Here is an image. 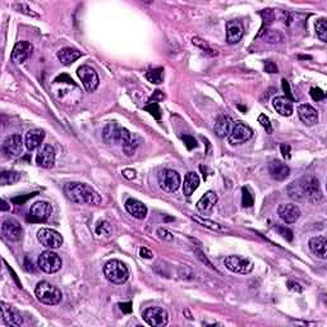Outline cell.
Returning a JSON list of instances; mask_svg holds the SVG:
<instances>
[{"mask_svg": "<svg viewBox=\"0 0 327 327\" xmlns=\"http://www.w3.org/2000/svg\"><path fill=\"white\" fill-rule=\"evenodd\" d=\"M1 233L4 238L10 242H18L23 237V228L16 219L8 217L1 224Z\"/></svg>", "mask_w": 327, "mask_h": 327, "instance_id": "12", "label": "cell"}, {"mask_svg": "<svg viewBox=\"0 0 327 327\" xmlns=\"http://www.w3.org/2000/svg\"><path fill=\"white\" fill-rule=\"evenodd\" d=\"M276 230H278V232L280 233L281 237L284 238V239H286V241L290 242L291 239H293V233H291L289 229L283 228V226H278V228H276Z\"/></svg>", "mask_w": 327, "mask_h": 327, "instance_id": "47", "label": "cell"}, {"mask_svg": "<svg viewBox=\"0 0 327 327\" xmlns=\"http://www.w3.org/2000/svg\"><path fill=\"white\" fill-rule=\"evenodd\" d=\"M191 217H192V220H195L197 224H200V225L204 226V228H207V229H210V230H213V232H217V233L229 232L228 228H225V226L221 225V224H219V222L212 221V220L204 219V217H201V216H198V215H191Z\"/></svg>", "mask_w": 327, "mask_h": 327, "instance_id": "31", "label": "cell"}, {"mask_svg": "<svg viewBox=\"0 0 327 327\" xmlns=\"http://www.w3.org/2000/svg\"><path fill=\"white\" fill-rule=\"evenodd\" d=\"M316 32L317 37L322 42H327V21L326 18H320L316 22Z\"/></svg>", "mask_w": 327, "mask_h": 327, "instance_id": "36", "label": "cell"}, {"mask_svg": "<svg viewBox=\"0 0 327 327\" xmlns=\"http://www.w3.org/2000/svg\"><path fill=\"white\" fill-rule=\"evenodd\" d=\"M145 110L148 111L155 119H158V121L161 119V110L160 108H159L158 102H148L147 105L145 106Z\"/></svg>", "mask_w": 327, "mask_h": 327, "instance_id": "40", "label": "cell"}, {"mask_svg": "<svg viewBox=\"0 0 327 327\" xmlns=\"http://www.w3.org/2000/svg\"><path fill=\"white\" fill-rule=\"evenodd\" d=\"M9 210V206L6 204V201H1V211H6Z\"/></svg>", "mask_w": 327, "mask_h": 327, "instance_id": "59", "label": "cell"}, {"mask_svg": "<svg viewBox=\"0 0 327 327\" xmlns=\"http://www.w3.org/2000/svg\"><path fill=\"white\" fill-rule=\"evenodd\" d=\"M124 206H125V210L128 211V213L132 215L134 219L143 220L147 216V207H146V204L141 202V201L136 200V198H128Z\"/></svg>", "mask_w": 327, "mask_h": 327, "instance_id": "22", "label": "cell"}, {"mask_svg": "<svg viewBox=\"0 0 327 327\" xmlns=\"http://www.w3.org/2000/svg\"><path fill=\"white\" fill-rule=\"evenodd\" d=\"M298 115H299L300 121L308 127H312V125L318 123L317 110L313 106L308 105V104H302V105L298 106Z\"/></svg>", "mask_w": 327, "mask_h": 327, "instance_id": "23", "label": "cell"}, {"mask_svg": "<svg viewBox=\"0 0 327 327\" xmlns=\"http://www.w3.org/2000/svg\"><path fill=\"white\" fill-rule=\"evenodd\" d=\"M278 213L285 224H294L300 217V208L294 204H284L279 206Z\"/></svg>", "mask_w": 327, "mask_h": 327, "instance_id": "19", "label": "cell"}, {"mask_svg": "<svg viewBox=\"0 0 327 327\" xmlns=\"http://www.w3.org/2000/svg\"><path fill=\"white\" fill-rule=\"evenodd\" d=\"M195 252H196V254H197L198 258H200L201 261H202V262L206 263V265H207V266H210V267H213V266L211 265L210 261H208V259H207L206 254H204V252H202V250H201V249H195Z\"/></svg>", "mask_w": 327, "mask_h": 327, "instance_id": "52", "label": "cell"}, {"mask_svg": "<svg viewBox=\"0 0 327 327\" xmlns=\"http://www.w3.org/2000/svg\"><path fill=\"white\" fill-rule=\"evenodd\" d=\"M82 56V53L80 50L73 49V47H63L58 51V59L59 62L63 65H71L73 64L77 59Z\"/></svg>", "mask_w": 327, "mask_h": 327, "instance_id": "28", "label": "cell"}, {"mask_svg": "<svg viewBox=\"0 0 327 327\" xmlns=\"http://www.w3.org/2000/svg\"><path fill=\"white\" fill-rule=\"evenodd\" d=\"M145 77L154 84L163 83L164 82V68L151 69V71H148L147 73L145 74Z\"/></svg>", "mask_w": 327, "mask_h": 327, "instance_id": "34", "label": "cell"}, {"mask_svg": "<svg viewBox=\"0 0 327 327\" xmlns=\"http://www.w3.org/2000/svg\"><path fill=\"white\" fill-rule=\"evenodd\" d=\"M119 306H121V309L124 312V313H130V312H132V303L130 302L121 303Z\"/></svg>", "mask_w": 327, "mask_h": 327, "instance_id": "55", "label": "cell"}, {"mask_svg": "<svg viewBox=\"0 0 327 327\" xmlns=\"http://www.w3.org/2000/svg\"><path fill=\"white\" fill-rule=\"evenodd\" d=\"M287 285H289V289H291V290H295V291H302V287H300V285L298 284V283H294V281H289L287 283Z\"/></svg>", "mask_w": 327, "mask_h": 327, "instance_id": "56", "label": "cell"}, {"mask_svg": "<svg viewBox=\"0 0 327 327\" xmlns=\"http://www.w3.org/2000/svg\"><path fill=\"white\" fill-rule=\"evenodd\" d=\"M64 80L67 81V82H68V83L74 84V83H73V80H71V78H69L68 76H67V74H63V76H59V77L55 80V82H59V81H64Z\"/></svg>", "mask_w": 327, "mask_h": 327, "instance_id": "58", "label": "cell"}, {"mask_svg": "<svg viewBox=\"0 0 327 327\" xmlns=\"http://www.w3.org/2000/svg\"><path fill=\"white\" fill-rule=\"evenodd\" d=\"M36 195H37V193H31V195L25 196V197H16V198H13L12 201L16 204H23L26 202V201L30 200V198H32V197H34V196H36Z\"/></svg>", "mask_w": 327, "mask_h": 327, "instance_id": "51", "label": "cell"}, {"mask_svg": "<svg viewBox=\"0 0 327 327\" xmlns=\"http://www.w3.org/2000/svg\"><path fill=\"white\" fill-rule=\"evenodd\" d=\"M16 8L18 9V12L21 13H25V14H27V16H31V17H39V14H36L35 12H32L30 8H28L27 5H25V4H16Z\"/></svg>", "mask_w": 327, "mask_h": 327, "instance_id": "46", "label": "cell"}, {"mask_svg": "<svg viewBox=\"0 0 327 327\" xmlns=\"http://www.w3.org/2000/svg\"><path fill=\"white\" fill-rule=\"evenodd\" d=\"M32 51H34V46H32L31 42H28V41H18L14 45V47H13L12 55H10L12 62L16 63V64L25 63L32 55Z\"/></svg>", "mask_w": 327, "mask_h": 327, "instance_id": "17", "label": "cell"}, {"mask_svg": "<svg viewBox=\"0 0 327 327\" xmlns=\"http://www.w3.org/2000/svg\"><path fill=\"white\" fill-rule=\"evenodd\" d=\"M21 178V174L17 171H3L1 176H0V184L1 185H9L17 183Z\"/></svg>", "mask_w": 327, "mask_h": 327, "instance_id": "35", "label": "cell"}, {"mask_svg": "<svg viewBox=\"0 0 327 327\" xmlns=\"http://www.w3.org/2000/svg\"><path fill=\"white\" fill-rule=\"evenodd\" d=\"M180 183H182L180 175L176 173L175 170L164 169L159 174V184L167 193H174V192L178 191Z\"/></svg>", "mask_w": 327, "mask_h": 327, "instance_id": "9", "label": "cell"}, {"mask_svg": "<svg viewBox=\"0 0 327 327\" xmlns=\"http://www.w3.org/2000/svg\"><path fill=\"white\" fill-rule=\"evenodd\" d=\"M253 137V130L250 129L248 125L243 123H234L233 129L229 134V142L232 145H241V143L247 142L250 138Z\"/></svg>", "mask_w": 327, "mask_h": 327, "instance_id": "14", "label": "cell"}, {"mask_svg": "<svg viewBox=\"0 0 327 327\" xmlns=\"http://www.w3.org/2000/svg\"><path fill=\"white\" fill-rule=\"evenodd\" d=\"M139 256L142 257V258H146V259H151L152 257H154V254H152V252L150 249H147V248H141L139 249Z\"/></svg>", "mask_w": 327, "mask_h": 327, "instance_id": "53", "label": "cell"}, {"mask_svg": "<svg viewBox=\"0 0 327 327\" xmlns=\"http://www.w3.org/2000/svg\"><path fill=\"white\" fill-rule=\"evenodd\" d=\"M104 275L113 284L122 285L129 278V270L127 265L119 259H111L104 266Z\"/></svg>", "mask_w": 327, "mask_h": 327, "instance_id": "3", "label": "cell"}, {"mask_svg": "<svg viewBox=\"0 0 327 327\" xmlns=\"http://www.w3.org/2000/svg\"><path fill=\"white\" fill-rule=\"evenodd\" d=\"M139 145H141V138H139L138 136H136V134H132V137L128 139V142L124 143V145L122 146V148H123V152L127 155V156H133V155L136 154L137 148L139 147Z\"/></svg>", "mask_w": 327, "mask_h": 327, "instance_id": "32", "label": "cell"}, {"mask_svg": "<svg viewBox=\"0 0 327 327\" xmlns=\"http://www.w3.org/2000/svg\"><path fill=\"white\" fill-rule=\"evenodd\" d=\"M132 137V133L125 128L119 127L115 122L109 123L102 130V139L108 145H121L128 142V139Z\"/></svg>", "mask_w": 327, "mask_h": 327, "instance_id": "5", "label": "cell"}, {"mask_svg": "<svg viewBox=\"0 0 327 327\" xmlns=\"http://www.w3.org/2000/svg\"><path fill=\"white\" fill-rule=\"evenodd\" d=\"M200 187V176L196 173H188L184 178V184H183V193L184 196L189 197L195 193L196 189Z\"/></svg>", "mask_w": 327, "mask_h": 327, "instance_id": "30", "label": "cell"}, {"mask_svg": "<svg viewBox=\"0 0 327 327\" xmlns=\"http://www.w3.org/2000/svg\"><path fill=\"white\" fill-rule=\"evenodd\" d=\"M281 84H283V90H284L285 95H286L285 97L289 100H291V101H294V96L291 95V92H290V86H289V82H287L286 80H283L281 81Z\"/></svg>", "mask_w": 327, "mask_h": 327, "instance_id": "49", "label": "cell"}, {"mask_svg": "<svg viewBox=\"0 0 327 327\" xmlns=\"http://www.w3.org/2000/svg\"><path fill=\"white\" fill-rule=\"evenodd\" d=\"M111 225L109 221H105V220H102V221L97 222V226H96V234L100 235V237H110L111 235Z\"/></svg>", "mask_w": 327, "mask_h": 327, "instance_id": "37", "label": "cell"}, {"mask_svg": "<svg viewBox=\"0 0 327 327\" xmlns=\"http://www.w3.org/2000/svg\"><path fill=\"white\" fill-rule=\"evenodd\" d=\"M35 294L39 302L46 306H56L63 299L62 291L47 281H40L35 289Z\"/></svg>", "mask_w": 327, "mask_h": 327, "instance_id": "4", "label": "cell"}, {"mask_svg": "<svg viewBox=\"0 0 327 327\" xmlns=\"http://www.w3.org/2000/svg\"><path fill=\"white\" fill-rule=\"evenodd\" d=\"M53 213V207L49 202L45 201H39L35 202L30 208V215H28V220L31 221H46L51 217Z\"/></svg>", "mask_w": 327, "mask_h": 327, "instance_id": "13", "label": "cell"}, {"mask_svg": "<svg viewBox=\"0 0 327 327\" xmlns=\"http://www.w3.org/2000/svg\"><path fill=\"white\" fill-rule=\"evenodd\" d=\"M258 123L261 124L263 128H265L266 132L269 133V134H271L272 130H274V129H272V125H271V123H270L269 117H266L265 114H261L258 117Z\"/></svg>", "mask_w": 327, "mask_h": 327, "instance_id": "42", "label": "cell"}, {"mask_svg": "<svg viewBox=\"0 0 327 327\" xmlns=\"http://www.w3.org/2000/svg\"><path fill=\"white\" fill-rule=\"evenodd\" d=\"M142 317L147 325L152 327L166 326L169 322V315L161 307H148L142 313Z\"/></svg>", "mask_w": 327, "mask_h": 327, "instance_id": "8", "label": "cell"}, {"mask_svg": "<svg viewBox=\"0 0 327 327\" xmlns=\"http://www.w3.org/2000/svg\"><path fill=\"white\" fill-rule=\"evenodd\" d=\"M261 17H262V28H261V31L265 30V27H269L271 25L272 22L275 21V13L272 9H265L261 12Z\"/></svg>", "mask_w": 327, "mask_h": 327, "instance_id": "38", "label": "cell"}, {"mask_svg": "<svg viewBox=\"0 0 327 327\" xmlns=\"http://www.w3.org/2000/svg\"><path fill=\"white\" fill-rule=\"evenodd\" d=\"M65 197L78 204H92L96 206L101 202V197L92 187L83 183H68L64 187Z\"/></svg>", "mask_w": 327, "mask_h": 327, "instance_id": "2", "label": "cell"}, {"mask_svg": "<svg viewBox=\"0 0 327 327\" xmlns=\"http://www.w3.org/2000/svg\"><path fill=\"white\" fill-rule=\"evenodd\" d=\"M158 99L159 100L164 99V95L161 93V91H155V95L152 96L151 99H150V102H158Z\"/></svg>", "mask_w": 327, "mask_h": 327, "instance_id": "57", "label": "cell"}, {"mask_svg": "<svg viewBox=\"0 0 327 327\" xmlns=\"http://www.w3.org/2000/svg\"><path fill=\"white\" fill-rule=\"evenodd\" d=\"M242 193H243V200H242V204H243L244 207H250L253 206V196L250 195L249 189L245 188V187H243L242 188Z\"/></svg>", "mask_w": 327, "mask_h": 327, "instance_id": "41", "label": "cell"}, {"mask_svg": "<svg viewBox=\"0 0 327 327\" xmlns=\"http://www.w3.org/2000/svg\"><path fill=\"white\" fill-rule=\"evenodd\" d=\"M37 239L42 244L43 247L50 248V249H56V248L63 245V237L54 229L42 228L37 232Z\"/></svg>", "mask_w": 327, "mask_h": 327, "instance_id": "10", "label": "cell"}, {"mask_svg": "<svg viewBox=\"0 0 327 327\" xmlns=\"http://www.w3.org/2000/svg\"><path fill=\"white\" fill-rule=\"evenodd\" d=\"M258 37H262L265 42L267 43H280L283 41V35L276 30H266V31L259 32Z\"/></svg>", "mask_w": 327, "mask_h": 327, "instance_id": "33", "label": "cell"}, {"mask_svg": "<svg viewBox=\"0 0 327 327\" xmlns=\"http://www.w3.org/2000/svg\"><path fill=\"white\" fill-rule=\"evenodd\" d=\"M1 320L5 325L13 327H18L23 325V317L17 311L14 307L6 304V303H1Z\"/></svg>", "mask_w": 327, "mask_h": 327, "instance_id": "18", "label": "cell"}, {"mask_svg": "<svg viewBox=\"0 0 327 327\" xmlns=\"http://www.w3.org/2000/svg\"><path fill=\"white\" fill-rule=\"evenodd\" d=\"M36 163L43 169H51L55 164V148L51 145L41 146L37 152Z\"/></svg>", "mask_w": 327, "mask_h": 327, "instance_id": "16", "label": "cell"}, {"mask_svg": "<svg viewBox=\"0 0 327 327\" xmlns=\"http://www.w3.org/2000/svg\"><path fill=\"white\" fill-rule=\"evenodd\" d=\"M3 151L6 156L17 158L23 152V141L19 134H10L3 142Z\"/></svg>", "mask_w": 327, "mask_h": 327, "instance_id": "15", "label": "cell"}, {"mask_svg": "<svg viewBox=\"0 0 327 327\" xmlns=\"http://www.w3.org/2000/svg\"><path fill=\"white\" fill-rule=\"evenodd\" d=\"M309 93H311L312 99L315 100V101H321V100H324L325 97H326V93H325L321 88H318V87H312Z\"/></svg>", "mask_w": 327, "mask_h": 327, "instance_id": "43", "label": "cell"}, {"mask_svg": "<svg viewBox=\"0 0 327 327\" xmlns=\"http://www.w3.org/2000/svg\"><path fill=\"white\" fill-rule=\"evenodd\" d=\"M192 42L195 43L196 46H198L200 49H202L204 51H206L207 54H210V55H216V51L215 50H212L210 47V45L206 42V41H204L202 39H200V37H193V40H192Z\"/></svg>", "mask_w": 327, "mask_h": 327, "instance_id": "39", "label": "cell"}, {"mask_svg": "<svg viewBox=\"0 0 327 327\" xmlns=\"http://www.w3.org/2000/svg\"><path fill=\"white\" fill-rule=\"evenodd\" d=\"M244 35V28L239 21H229L226 23V42L234 45L242 40Z\"/></svg>", "mask_w": 327, "mask_h": 327, "instance_id": "20", "label": "cell"}, {"mask_svg": "<svg viewBox=\"0 0 327 327\" xmlns=\"http://www.w3.org/2000/svg\"><path fill=\"white\" fill-rule=\"evenodd\" d=\"M326 238L322 237V235L312 238L311 241H309V249L312 250V253L321 259L326 258Z\"/></svg>", "mask_w": 327, "mask_h": 327, "instance_id": "29", "label": "cell"}, {"mask_svg": "<svg viewBox=\"0 0 327 327\" xmlns=\"http://www.w3.org/2000/svg\"><path fill=\"white\" fill-rule=\"evenodd\" d=\"M224 263H225V267L229 271L241 275L249 274V272L253 271L254 267V263L249 258L242 256H228Z\"/></svg>", "mask_w": 327, "mask_h": 327, "instance_id": "7", "label": "cell"}, {"mask_svg": "<svg viewBox=\"0 0 327 327\" xmlns=\"http://www.w3.org/2000/svg\"><path fill=\"white\" fill-rule=\"evenodd\" d=\"M233 125H234V122H233L232 118L228 117V115H221V117L217 118L213 129H215V133L220 138H226L232 132Z\"/></svg>", "mask_w": 327, "mask_h": 327, "instance_id": "25", "label": "cell"}, {"mask_svg": "<svg viewBox=\"0 0 327 327\" xmlns=\"http://www.w3.org/2000/svg\"><path fill=\"white\" fill-rule=\"evenodd\" d=\"M272 104H274L275 110L278 111L280 115H283V117H290L293 114V101L286 99L285 96H276Z\"/></svg>", "mask_w": 327, "mask_h": 327, "instance_id": "27", "label": "cell"}, {"mask_svg": "<svg viewBox=\"0 0 327 327\" xmlns=\"http://www.w3.org/2000/svg\"><path fill=\"white\" fill-rule=\"evenodd\" d=\"M280 150H281V154H283V158L289 160V159H290V150H291L290 146L284 143V145L280 146Z\"/></svg>", "mask_w": 327, "mask_h": 327, "instance_id": "50", "label": "cell"}, {"mask_svg": "<svg viewBox=\"0 0 327 327\" xmlns=\"http://www.w3.org/2000/svg\"><path fill=\"white\" fill-rule=\"evenodd\" d=\"M182 139L184 141L185 146H187V148L188 150H193V148L197 147V141H196L195 138L192 136H188V134H184V136L182 137Z\"/></svg>", "mask_w": 327, "mask_h": 327, "instance_id": "45", "label": "cell"}, {"mask_svg": "<svg viewBox=\"0 0 327 327\" xmlns=\"http://www.w3.org/2000/svg\"><path fill=\"white\" fill-rule=\"evenodd\" d=\"M217 200H219V198H217V195L215 192H206L197 202V210L200 211L201 213H204V215L210 213L213 207H215V204H217Z\"/></svg>", "mask_w": 327, "mask_h": 327, "instance_id": "24", "label": "cell"}, {"mask_svg": "<svg viewBox=\"0 0 327 327\" xmlns=\"http://www.w3.org/2000/svg\"><path fill=\"white\" fill-rule=\"evenodd\" d=\"M265 72H267V73H270V74L278 73V72H279L278 65L275 64L274 62H271V60H266V62H265Z\"/></svg>", "mask_w": 327, "mask_h": 327, "instance_id": "48", "label": "cell"}, {"mask_svg": "<svg viewBox=\"0 0 327 327\" xmlns=\"http://www.w3.org/2000/svg\"><path fill=\"white\" fill-rule=\"evenodd\" d=\"M45 138V132L42 129H31L26 134L25 146L28 151H34L37 147H40Z\"/></svg>", "mask_w": 327, "mask_h": 327, "instance_id": "26", "label": "cell"}, {"mask_svg": "<svg viewBox=\"0 0 327 327\" xmlns=\"http://www.w3.org/2000/svg\"><path fill=\"white\" fill-rule=\"evenodd\" d=\"M158 235L160 239H163V241H166V242H171L174 239V235L171 234V233L169 232V230H166V229H158Z\"/></svg>", "mask_w": 327, "mask_h": 327, "instance_id": "44", "label": "cell"}, {"mask_svg": "<svg viewBox=\"0 0 327 327\" xmlns=\"http://www.w3.org/2000/svg\"><path fill=\"white\" fill-rule=\"evenodd\" d=\"M77 74L80 80L82 81V84L86 88V91L92 92L99 86V76L96 73L93 68H91L90 65H82L77 69Z\"/></svg>", "mask_w": 327, "mask_h": 327, "instance_id": "11", "label": "cell"}, {"mask_svg": "<svg viewBox=\"0 0 327 327\" xmlns=\"http://www.w3.org/2000/svg\"><path fill=\"white\" fill-rule=\"evenodd\" d=\"M62 258L53 252V250H45L39 256L37 259V266L41 271L46 274H55L62 269Z\"/></svg>", "mask_w": 327, "mask_h": 327, "instance_id": "6", "label": "cell"}, {"mask_svg": "<svg viewBox=\"0 0 327 327\" xmlns=\"http://www.w3.org/2000/svg\"><path fill=\"white\" fill-rule=\"evenodd\" d=\"M290 188H294V191L289 188H287V191L290 193V197L294 198V200L300 201L307 198L312 202H318L322 198L320 180L313 175L304 176L298 183H293L290 185Z\"/></svg>", "mask_w": 327, "mask_h": 327, "instance_id": "1", "label": "cell"}, {"mask_svg": "<svg viewBox=\"0 0 327 327\" xmlns=\"http://www.w3.org/2000/svg\"><path fill=\"white\" fill-rule=\"evenodd\" d=\"M123 176L124 178H125V179H128V180H133L134 179V178H136V171H134V170H132V169H125V170H123Z\"/></svg>", "mask_w": 327, "mask_h": 327, "instance_id": "54", "label": "cell"}, {"mask_svg": "<svg viewBox=\"0 0 327 327\" xmlns=\"http://www.w3.org/2000/svg\"><path fill=\"white\" fill-rule=\"evenodd\" d=\"M269 173L272 179L278 180V182H283L290 174V167L287 166L285 163H283V161L272 160L269 164Z\"/></svg>", "mask_w": 327, "mask_h": 327, "instance_id": "21", "label": "cell"}]
</instances>
